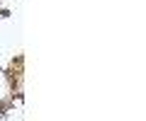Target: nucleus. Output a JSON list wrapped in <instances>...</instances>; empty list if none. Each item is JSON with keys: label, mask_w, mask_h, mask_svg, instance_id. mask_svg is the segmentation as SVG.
Instances as JSON below:
<instances>
[]
</instances>
